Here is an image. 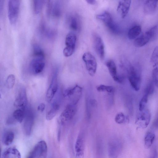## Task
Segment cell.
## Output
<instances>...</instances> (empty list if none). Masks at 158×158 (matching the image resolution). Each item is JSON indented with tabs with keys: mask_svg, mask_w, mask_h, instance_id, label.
Instances as JSON below:
<instances>
[{
	"mask_svg": "<svg viewBox=\"0 0 158 158\" xmlns=\"http://www.w3.org/2000/svg\"><path fill=\"white\" fill-rule=\"evenodd\" d=\"M27 104L26 90L24 87H22L19 90L14 105L18 109H26Z\"/></svg>",
	"mask_w": 158,
	"mask_h": 158,
	"instance_id": "obj_13",
	"label": "cell"
},
{
	"mask_svg": "<svg viewBox=\"0 0 158 158\" xmlns=\"http://www.w3.org/2000/svg\"><path fill=\"white\" fill-rule=\"evenodd\" d=\"M15 80V75L13 74L9 75L7 77L5 83L6 87L9 89L12 88L14 86Z\"/></svg>",
	"mask_w": 158,
	"mask_h": 158,
	"instance_id": "obj_34",
	"label": "cell"
},
{
	"mask_svg": "<svg viewBox=\"0 0 158 158\" xmlns=\"http://www.w3.org/2000/svg\"><path fill=\"white\" fill-rule=\"evenodd\" d=\"M2 0H0V14H1V13L2 12V10H3V2Z\"/></svg>",
	"mask_w": 158,
	"mask_h": 158,
	"instance_id": "obj_42",
	"label": "cell"
},
{
	"mask_svg": "<svg viewBox=\"0 0 158 158\" xmlns=\"http://www.w3.org/2000/svg\"><path fill=\"white\" fill-rule=\"evenodd\" d=\"M82 88L78 85L66 89L64 93V95L66 97H73L72 104L76 105L80 100L82 94Z\"/></svg>",
	"mask_w": 158,
	"mask_h": 158,
	"instance_id": "obj_16",
	"label": "cell"
},
{
	"mask_svg": "<svg viewBox=\"0 0 158 158\" xmlns=\"http://www.w3.org/2000/svg\"><path fill=\"white\" fill-rule=\"evenodd\" d=\"M29 66L30 72L33 74H36L41 73L45 65V57L33 56Z\"/></svg>",
	"mask_w": 158,
	"mask_h": 158,
	"instance_id": "obj_7",
	"label": "cell"
},
{
	"mask_svg": "<svg viewBox=\"0 0 158 158\" xmlns=\"http://www.w3.org/2000/svg\"><path fill=\"white\" fill-rule=\"evenodd\" d=\"M14 138V132L11 131H8L3 134L2 138V142L5 145H9L12 143Z\"/></svg>",
	"mask_w": 158,
	"mask_h": 158,
	"instance_id": "obj_25",
	"label": "cell"
},
{
	"mask_svg": "<svg viewBox=\"0 0 158 158\" xmlns=\"http://www.w3.org/2000/svg\"><path fill=\"white\" fill-rule=\"evenodd\" d=\"M45 1L44 0H33V7L35 13L39 14L41 11Z\"/></svg>",
	"mask_w": 158,
	"mask_h": 158,
	"instance_id": "obj_30",
	"label": "cell"
},
{
	"mask_svg": "<svg viewBox=\"0 0 158 158\" xmlns=\"http://www.w3.org/2000/svg\"><path fill=\"white\" fill-rule=\"evenodd\" d=\"M60 108V105L58 102H54L52 105L50 109L47 112L46 118L47 120L52 119L56 115Z\"/></svg>",
	"mask_w": 158,
	"mask_h": 158,
	"instance_id": "obj_22",
	"label": "cell"
},
{
	"mask_svg": "<svg viewBox=\"0 0 158 158\" xmlns=\"http://www.w3.org/2000/svg\"><path fill=\"white\" fill-rule=\"evenodd\" d=\"M97 90L99 92H106L111 93L114 91V88L113 86L104 85H100L96 87Z\"/></svg>",
	"mask_w": 158,
	"mask_h": 158,
	"instance_id": "obj_33",
	"label": "cell"
},
{
	"mask_svg": "<svg viewBox=\"0 0 158 158\" xmlns=\"http://www.w3.org/2000/svg\"><path fill=\"white\" fill-rule=\"evenodd\" d=\"M87 2L91 5H94L96 4V2L94 0H87L86 1Z\"/></svg>",
	"mask_w": 158,
	"mask_h": 158,
	"instance_id": "obj_41",
	"label": "cell"
},
{
	"mask_svg": "<svg viewBox=\"0 0 158 158\" xmlns=\"http://www.w3.org/2000/svg\"><path fill=\"white\" fill-rule=\"evenodd\" d=\"M83 135L78 136L75 144V151L76 158H83L85 148L84 138Z\"/></svg>",
	"mask_w": 158,
	"mask_h": 158,
	"instance_id": "obj_17",
	"label": "cell"
},
{
	"mask_svg": "<svg viewBox=\"0 0 158 158\" xmlns=\"http://www.w3.org/2000/svg\"><path fill=\"white\" fill-rule=\"evenodd\" d=\"M33 56H42L45 57V54L42 48L39 45L34 44L33 47Z\"/></svg>",
	"mask_w": 158,
	"mask_h": 158,
	"instance_id": "obj_31",
	"label": "cell"
},
{
	"mask_svg": "<svg viewBox=\"0 0 158 158\" xmlns=\"http://www.w3.org/2000/svg\"><path fill=\"white\" fill-rule=\"evenodd\" d=\"M1 158H21L19 151L15 147H9L3 151Z\"/></svg>",
	"mask_w": 158,
	"mask_h": 158,
	"instance_id": "obj_19",
	"label": "cell"
},
{
	"mask_svg": "<svg viewBox=\"0 0 158 158\" xmlns=\"http://www.w3.org/2000/svg\"><path fill=\"white\" fill-rule=\"evenodd\" d=\"M152 65L153 67L152 73L153 81L158 88V63Z\"/></svg>",
	"mask_w": 158,
	"mask_h": 158,
	"instance_id": "obj_32",
	"label": "cell"
},
{
	"mask_svg": "<svg viewBox=\"0 0 158 158\" xmlns=\"http://www.w3.org/2000/svg\"><path fill=\"white\" fill-rule=\"evenodd\" d=\"M45 105L43 103H40L38 106L37 110L38 111L41 112H43L45 110Z\"/></svg>",
	"mask_w": 158,
	"mask_h": 158,
	"instance_id": "obj_39",
	"label": "cell"
},
{
	"mask_svg": "<svg viewBox=\"0 0 158 158\" xmlns=\"http://www.w3.org/2000/svg\"><path fill=\"white\" fill-rule=\"evenodd\" d=\"M141 31L140 26L136 25L130 28L128 33V37L130 40L136 39L140 34Z\"/></svg>",
	"mask_w": 158,
	"mask_h": 158,
	"instance_id": "obj_24",
	"label": "cell"
},
{
	"mask_svg": "<svg viewBox=\"0 0 158 158\" xmlns=\"http://www.w3.org/2000/svg\"><path fill=\"white\" fill-rule=\"evenodd\" d=\"M75 106L72 103L66 106L59 117L58 121L60 124L63 125L73 118L76 112Z\"/></svg>",
	"mask_w": 158,
	"mask_h": 158,
	"instance_id": "obj_9",
	"label": "cell"
},
{
	"mask_svg": "<svg viewBox=\"0 0 158 158\" xmlns=\"http://www.w3.org/2000/svg\"><path fill=\"white\" fill-rule=\"evenodd\" d=\"M77 36L72 32L68 33L65 39V47L64 48L63 53L65 57L71 56L74 53L75 48Z\"/></svg>",
	"mask_w": 158,
	"mask_h": 158,
	"instance_id": "obj_4",
	"label": "cell"
},
{
	"mask_svg": "<svg viewBox=\"0 0 158 158\" xmlns=\"http://www.w3.org/2000/svg\"><path fill=\"white\" fill-rule=\"evenodd\" d=\"M151 117V114L149 110L145 109L140 111L136 119L135 124L138 128L145 129L150 123Z\"/></svg>",
	"mask_w": 158,
	"mask_h": 158,
	"instance_id": "obj_10",
	"label": "cell"
},
{
	"mask_svg": "<svg viewBox=\"0 0 158 158\" xmlns=\"http://www.w3.org/2000/svg\"><path fill=\"white\" fill-rule=\"evenodd\" d=\"M126 68L131 85L135 91H138L141 84V74L139 68L137 66H134L127 62Z\"/></svg>",
	"mask_w": 158,
	"mask_h": 158,
	"instance_id": "obj_1",
	"label": "cell"
},
{
	"mask_svg": "<svg viewBox=\"0 0 158 158\" xmlns=\"http://www.w3.org/2000/svg\"><path fill=\"white\" fill-rule=\"evenodd\" d=\"M158 1H146L143 6V12L147 15L154 13L157 9Z\"/></svg>",
	"mask_w": 158,
	"mask_h": 158,
	"instance_id": "obj_21",
	"label": "cell"
},
{
	"mask_svg": "<svg viewBox=\"0 0 158 158\" xmlns=\"http://www.w3.org/2000/svg\"><path fill=\"white\" fill-rule=\"evenodd\" d=\"M122 144L120 141L117 139H113L110 141L108 147L109 158H118L122 151Z\"/></svg>",
	"mask_w": 158,
	"mask_h": 158,
	"instance_id": "obj_8",
	"label": "cell"
},
{
	"mask_svg": "<svg viewBox=\"0 0 158 158\" xmlns=\"http://www.w3.org/2000/svg\"><path fill=\"white\" fill-rule=\"evenodd\" d=\"M93 40L95 51L99 58L103 60L105 57V48L101 36L96 33L93 35Z\"/></svg>",
	"mask_w": 158,
	"mask_h": 158,
	"instance_id": "obj_12",
	"label": "cell"
},
{
	"mask_svg": "<svg viewBox=\"0 0 158 158\" xmlns=\"http://www.w3.org/2000/svg\"><path fill=\"white\" fill-rule=\"evenodd\" d=\"M148 96L144 94L140 101L139 104V110L142 111L145 109V107L148 100Z\"/></svg>",
	"mask_w": 158,
	"mask_h": 158,
	"instance_id": "obj_35",
	"label": "cell"
},
{
	"mask_svg": "<svg viewBox=\"0 0 158 158\" xmlns=\"http://www.w3.org/2000/svg\"><path fill=\"white\" fill-rule=\"evenodd\" d=\"M26 109H18L15 110L12 114V116L15 120L21 123L24 119Z\"/></svg>",
	"mask_w": 158,
	"mask_h": 158,
	"instance_id": "obj_27",
	"label": "cell"
},
{
	"mask_svg": "<svg viewBox=\"0 0 158 158\" xmlns=\"http://www.w3.org/2000/svg\"><path fill=\"white\" fill-rule=\"evenodd\" d=\"M58 69L56 68L54 70L50 84L47 90L46 99L50 102L53 99L58 88Z\"/></svg>",
	"mask_w": 158,
	"mask_h": 158,
	"instance_id": "obj_6",
	"label": "cell"
},
{
	"mask_svg": "<svg viewBox=\"0 0 158 158\" xmlns=\"http://www.w3.org/2000/svg\"><path fill=\"white\" fill-rule=\"evenodd\" d=\"M31 152L35 158H45L47 153V146L46 143L44 140L39 141Z\"/></svg>",
	"mask_w": 158,
	"mask_h": 158,
	"instance_id": "obj_14",
	"label": "cell"
},
{
	"mask_svg": "<svg viewBox=\"0 0 158 158\" xmlns=\"http://www.w3.org/2000/svg\"><path fill=\"white\" fill-rule=\"evenodd\" d=\"M147 158H158V151L157 149L155 148L152 149Z\"/></svg>",
	"mask_w": 158,
	"mask_h": 158,
	"instance_id": "obj_37",
	"label": "cell"
},
{
	"mask_svg": "<svg viewBox=\"0 0 158 158\" xmlns=\"http://www.w3.org/2000/svg\"><path fill=\"white\" fill-rule=\"evenodd\" d=\"M153 33L150 29L137 37L134 41V46L136 47L144 46L150 41L153 40Z\"/></svg>",
	"mask_w": 158,
	"mask_h": 158,
	"instance_id": "obj_15",
	"label": "cell"
},
{
	"mask_svg": "<svg viewBox=\"0 0 158 158\" xmlns=\"http://www.w3.org/2000/svg\"><path fill=\"white\" fill-rule=\"evenodd\" d=\"M69 27L73 31H77L79 27V23L77 18L75 16L70 17L69 21Z\"/></svg>",
	"mask_w": 158,
	"mask_h": 158,
	"instance_id": "obj_29",
	"label": "cell"
},
{
	"mask_svg": "<svg viewBox=\"0 0 158 158\" xmlns=\"http://www.w3.org/2000/svg\"><path fill=\"white\" fill-rule=\"evenodd\" d=\"M106 65L113 80L117 82H121V80L118 75L117 67L114 62L113 60H109L106 62Z\"/></svg>",
	"mask_w": 158,
	"mask_h": 158,
	"instance_id": "obj_20",
	"label": "cell"
},
{
	"mask_svg": "<svg viewBox=\"0 0 158 158\" xmlns=\"http://www.w3.org/2000/svg\"><path fill=\"white\" fill-rule=\"evenodd\" d=\"M131 3V0H120L119 1L117 10L122 18H125L127 15Z\"/></svg>",
	"mask_w": 158,
	"mask_h": 158,
	"instance_id": "obj_18",
	"label": "cell"
},
{
	"mask_svg": "<svg viewBox=\"0 0 158 158\" xmlns=\"http://www.w3.org/2000/svg\"><path fill=\"white\" fill-rule=\"evenodd\" d=\"M27 158H35L31 152L30 153Z\"/></svg>",
	"mask_w": 158,
	"mask_h": 158,
	"instance_id": "obj_43",
	"label": "cell"
},
{
	"mask_svg": "<svg viewBox=\"0 0 158 158\" xmlns=\"http://www.w3.org/2000/svg\"><path fill=\"white\" fill-rule=\"evenodd\" d=\"M34 117L32 111L30 109L25 111V115L23 124V129L25 134L27 136L31 134L34 125Z\"/></svg>",
	"mask_w": 158,
	"mask_h": 158,
	"instance_id": "obj_11",
	"label": "cell"
},
{
	"mask_svg": "<svg viewBox=\"0 0 158 158\" xmlns=\"http://www.w3.org/2000/svg\"><path fill=\"white\" fill-rule=\"evenodd\" d=\"M96 18L102 22L112 33L118 34L120 32L119 29L117 24L113 20L111 14L108 12L104 11L96 16Z\"/></svg>",
	"mask_w": 158,
	"mask_h": 158,
	"instance_id": "obj_2",
	"label": "cell"
},
{
	"mask_svg": "<svg viewBox=\"0 0 158 158\" xmlns=\"http://www.w3.org/2000/svg\"><path fill=\"white\" fill-rule=\"evenodd\" d=\"M16 121L15 119L13 116L9 117L6 120V123L8 125H11L14 123Z\"/></svg>",
	"mask_w": 158,
	"mask_h": 158,
	"instance_id": "obj_38",
	"label": "cell"
},
{
	"mask_svg": "<svg viewBox=\"0 0 158 158\" xmlns=\"http://www.w3.org/2000/svg\"><path fill=\"white\" fill-rule=\"evenodd\" d=\"M52 6L51 15L56 18L59 17L61 15V9L60 4L58 1L53 2Z\"/></svg>",
	"mask_w": 158,
	"mask_h": 158,
	"instance_id": "obj_23",
	"label": "cell"
},
{
	"mask_svg": "<svg viewBox=\"0 0 158 158\" xmlns=\"http://www.w3.org/2000/svg\"><path fill=\"white\" fill-rule=\"evenodd\" d=\"M154 83L153 81H150L147 85L144 90V94L148 96L152 94L154 90Z\"/></svg>",
	"mask_w": 158,
	"mask_h": 158,
	"instance_id": "obj_36",
	"label": "cell"
},
{
	"mask_svg": "<svg viewBox=\"0 0 158 158\" xmlns=\"http://www.w3.org/2000/svg\"><path fill=\"white\" fill-rule=\"evenodd\" d=\"M115 121L117 123L121 124L129 123V119L127 116L125 115L123 113L120 112L116 115Z\"/></svg>",
	"mask_w": 158,
	"mask_h": 158,
	"instance_id": "obj_28",
	"label": "cell"
},
{
	"mask_svg": "<svg viewBox=\"0 0 158 158\" xmlns=\"http://www.w3.org/2000/svg\"><path fill=\"white\" fill-rule=\"evenodd\" d=\"M155 137V134L152 132L148 131L145 134L144 143V146L146 148H149L152 146Z\"/></svg>",
	"mask_w": 158,
	"mask_h": 158,
	"instance_id": "obj_26",
	"label": "cell"
},
{
	"mask_svg": "<svg viewBox=\"0 0 158 158\" xmlns=\"http://www.w3.org/2000/svg\"><path fill=\"white\" fill-rule=\"evenodd\" d=\"M153 126L156 129L158 130V115L153 123Z\"/></svg>",
	"mask_w": 158,
	"mask_h": 158,
	"instance_id": "obj_40",
	"label": "cell"
},
{
	"mask_svg": "<svg viewBox=\"0 0 158 158\" xmlns=\"http://www.w3.org/2000/svg\"><path fill=\"white\" fill-rule=\"evenodd\" d=\"M82 58L89 74L91 76H94L97 68V61L94 56L91 53L86 52L83 54Z\"/></svg>",
	"mask_w": 158,
	"mask_h": 158,
	"instance_id": "obj_5",
	"label": "cell"
},
{
	"mask_svg": "<svg viewBox=\"0 0 158 158\" xmlns=\"http://www.w3.org/2000/svg\"><path fill=\"white\" fill-rule=\"evenodd\" d=\"M20 1L9 0L8 3V16L10 23L15 24L17 22L19 10Z\"/></svg>",
	"mask_w": 158,
	"mask_h": 158,
	"instance_id": "obj_3",
	"label": "cell"
}]
</instances>
